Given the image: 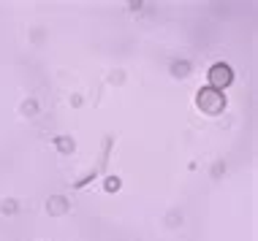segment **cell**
I'll return each mask as SVG.
<instances>
[{
    "label": "cell",
    "instance_id": "obj_1",
    "mask_svg": "<svg viewBox=\"0 0 258 241\" xmlns=\"http://www.w3.org/2000/svg\"><path fill=\"white\" fill-rule=\"evenodd\" d=\"M199 106L204 108L207 114H218L220 108H223V95L218 92V89H212V87L201 89V95H199Z\"/></svg>",
    "mask_w": 258,
    "mask_h": 241
},
{
    "label": "cell",
    "instance_id": "obj_2",
    "mask_svg": "<svg viewBox=\"0 0 258 241\" xmlns=\"http://www.w3.org/2000/svg\"><path fill=\"white\" fill-rule=\"evenodd\" d=\"M231 79H234V73H231V68H228L226 63L212 65V71H209V84H212V89L228 87V84H231Z\"/></svg>",
    "mask_w": 258,
    "mask_h": 241
},
{
    "label": "cell",
    "instance_id": "obj_3",
    "mask_svg": "<svg viewBox=\"0 0 258 241\" xmlns=\"http://www.w3.org/2000/svg\"><path fill=\"white\" fill-rule=\"evenodd\" d=\"M117 187H120V182H117V179H109V182H106V190H117Z\"/></svg>",
    "mask_w": 258,
    "mask_h": 241
}]
</instances>
